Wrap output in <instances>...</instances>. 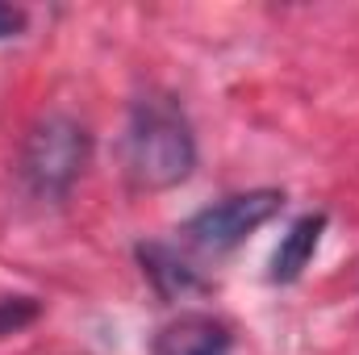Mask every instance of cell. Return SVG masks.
<instances>
[{"label": "cell", "instance_id": "6da1fadb", "mask_svg": "<svg viewBox=\"0 0 359 355\" xmlns=\"http://www.w3.org/2000/svg\"><path fill=\"white\" fill-rule=\"evenodd\" d=\"M121 172L138 192H168L196 172V130L172 92L147 88L130 100Z\"/></svg>", "mask_w": 359, "mask_h": 355}, {"label": "cell", "instance_id": "7a4b0ae2", "mask_svg": "<svg viewBox=\"0 0 359 355\" xmlns=\"http://www.w3.org/2000/svg\"><path fill=\"white\" fill-rule=\"evenodd\" d=\"M92 163V130L72 113H42L17 155V176L38 201H67Z\"/></svg>", "mask_w": 359, "mask_h": 355}, {"label": "cell", "instance_id": "3957f363", "mask_svg": "<svg viewBox=\"0 0 359 355\" xmlns=\"http://www.w3.org/2000/svg\"><path fill=\"white\" fill-rule=\"evenodd\" d=\"M284 188H247V192H230L205 209H196L184 226H180V243L192 255L217 260L230 255L234 247H243L259 226H268L271 217L284 209Z\"/></svg>", "mask_w": 359, "mask_h": 355}, {"label": "cell", "instance_id": "277c9868", "mask_svg": "<svg viewBox=\"0 0 359 355\" xmlns=\"http://www.w3.org/2000/svg\"><path fill=\"white\" fill-rule=\"evenodd\" d=\"M134 255H138V267H142L147 284L155 288V297L168 301V305H180L188 297L209 293V280L201 276V267L188 264V255L172 243H138Z\"/></svg>", "mask_w": 359, "mask_h": 355}, {"label": "cell", "instance_id": "5b68a950", "mask_svg": "<svg viewBox=\"0 0 359 355\" xmlns=\"http://www.w3.org/2000/svg\"><path fill=\"white\" fill-rule=\"evenodd\" d=\"M155 355H234V335L222 318L205 309H184L159 326Z\"/></svg>", "mask_w": 359, "mask_h": 355}, {"label": "cell", "instance_id": "8992f818", "mask_svg": "<svg viewBox=\"0 0 359 355\" xmlns=\"http://www.w3.org/2000/svg\"><path fill=\"white\" fill-rule=\"evenodd\" d=\"M326 222H330V217L318 209V213H301V217L288 226V234H284L280 247L271 251V264H268L271 284H297V280L305 276V267L313 264V255H318V247H322Z\"/></svg>", "mask_w": 359, "mask_h": 355}, {"label": "cell", "instance_id": "52a82bcc", "mask_svg": "<svg viewBox=\"0 0 359 355\" xmlns=\"http://www.w3.org/2000/svg\"><path fill=\"white\" fill-rule=\"evenodd\" d=\"M38 318H42V301L38 297H29V293H0V339L21 335Z\"/></svg>", "mask_w": 359, "mask_h": 355}, {"label": "cell", "instance_id": "ba28073f", "mask_svg": "<svg viewBox=\"0 0 359 355\" xmlns=\"http://www.w3.org/2000/svg\"><path fill=\"white\" fill-rule=\"evenodd\" d=\"M25 29H29V13H25L21 4H4V0H0V42L21 38Z\"/></svg>", "mask_w": 359, "mask_h": 355}]
</instances>
